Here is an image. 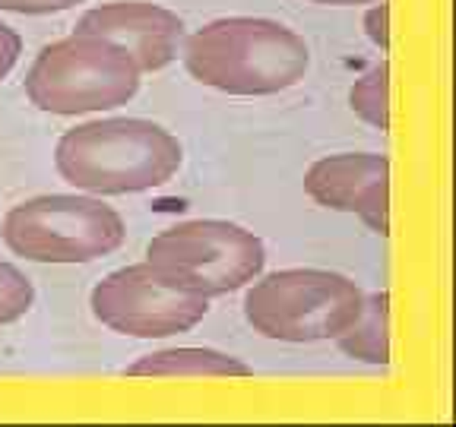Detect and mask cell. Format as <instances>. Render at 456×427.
Wrapping results in <instances>:
<instances>
[{"mask_svg":"<svg viewBox=\"0 0 456 427\" xmlns=\"http://www.w3.org/2000/svg\"><path fill=\"white\" fill-rule=\"evenodd\" d=\"M184 70L206 89L241 98L279 95L311 70L304 35L263 16L213 19L181 45Z\"/></svg>","mask_w":456,"mask_h":427,"instance_id":"obj_1","label":"cell"},{"mask_svg":"<svg viewBox=\"0 0 456 427\" xmlns=\"http://www.w3.org/2000/svg\"><path fill=\"white\" fill-rule=\"evenodd\" d=\"M181 140L146 117L89 121L67 130L54 146L57 174L92 196L158 190L181 171Z\"/></svg>","mask_w":456,"mask_h":427,"instance_id":"obj_2","label":"cell"},{"mask_svg":"<svg viewBox=\"0 0 456 427\" xmlns=\"http://www.w3.org/2000/svg\"><path fill=\"white\" fill-rule=\"evenodd\" d=\"M364 307V291L333 269L260 272L244 291V320L257 335L285 345L336 342Z\"/></svg>","mask_w":456,"mask_h":427,"instance_id":"obj_3","label":"cell"},{"mask_svg":"<svg viewBox=\"0 0 456 427\" xmlns=\"http://www.w3.org/2000/svg\"><path fill=\"white\" fill-rule=\"evenodd\" d=\"M143 70L121 45L73 32L41 48L25 73V95L39 111L57 117L121 108L140 92Z\"/></svg>","mask_w":456,"mask_h":427,"instance_id":"obj_4","label":"cell"},{"mask_svg":"<svg viewBox=\"0 0 456 427\" xmlns=\"http://www.w3.org/2000/svg\"><path fill=\"white\" fill-rule=\"evenodd\" d=\"M146 266L174 291L213 301L257 279L267 266V244L228 218H190L152 238Z\"/></svg>","mask_w":456,"mask_h":427,"instance_id":"obj_5","label":"cell"},{"mask_svg":"<svg viewBox=\"0 0 456 427\" xmlns=\"http://www.w3.org/2000/svg\"><path fill=\"white\" fill-rule=\"evenodd\" d=\"M3 244L32 263L73 266L114 253L127 225L114 206L92 194H45L16 202L3 216Z\"/></svg>","mask_w":456,"mask_h":427,"instance_id":"obj_6","label":"cell"},{"mask_svg":"<svg viewBox=\"0 0 456 427\" xmlns=\"http://www.w3.org/2000/svg\"><path fill=\"white\" fill-rule=\"evenodd\" d=\"M92 317L130 339H172L190 333L209 313L206 298H190L156 279L146 263L108 272L89 295Z\"/></svg>","mask_w":456,"mask_h":427,"instance_id":"obj_7","label":"cell"},{"mask_svg":"<svg viewBox=\"0 0 456 427\" xmlns=\"http://www.w3.org/2000/svg\"><path fill=\"white\" fill-rule=\"evenodd\" d=\"M304 194L333 212H352L374 234H390V158L384 152H336L304 171Z\"/></svg>","mask_w":456,"mask_h":427,"instance_id":"obj_8","label":"cell"},{"mask_svg":"<svg viewBox=\"0 0 456 427\" xmlns=\"http://www.w3.org/2000/svg\"><path fill=\"white\" fill-rule=\"evenodd\" d=\"M76 32L102 35L136 61L143 73L165 70L184 45V19L149 0H111L79 16Z\"/></svg>","mask_w":456,"mask_h":427,"instance_id":"obj_9","label":"cell"},{"mask_svg":"<svg viewBox=\"0 0 456 427\" xmlns=\"http://www.w3.org/2000/svg\"><path fill=\"white\" fill-rule=\"evenodd\" d=\"M124 373L127 377H228V380H238V377H251L253 367L238 355L219 348L181 345V348H162L136 357Z\"/></svg>","mask_w":456,"mask_h":427,"instance_id":"obj_10","label":"cell"},{"mask_svg":"<svg viewBox=\"0 0 456 427\" xmlns=\"http://www.w3.org/2000/svg\"><path fill=\"white\" fill-rule=\"evenodd\" d=\"M339 351L352 361L371 367L390 364V295L374 291L364 295V307L352 326L336 339Z\"/></svg>","mask_w":456,"mask_h":427,"instance_id":"obj_11","label":"cell"},{"mask_svg":"<svg viewBox=\"0 0 456 427\" xmlns=\"http://www.w3.org/2000/svg\"><path fill=\"white\" fill-rule=\"evenodd\" d=\"M349 108L374 130H390V63L380 61L362 79H355L349 89Z\"/></svg>","mask_w":456,"mask_h":427,"instance_id":"obj_12","label":"cell"},{"mask_svg":"<svg viewBox=\"0 0 456 427\" xmlns=\"http://www.w3.org/2000/svg\"><path fill=\"white\" fill-rule=\"evenodd\" d=\"M35 304V285L19 266L0 260V326L19 323Z\"/></svg>","mask_w":456,"mask_h":427,"instance_id":"obj_13","label":"cell"},{"mask_svg":"<svg viewBox=\"0 0 456 427\" xmlns=\"http://www.w3.org/2000/svg\"><path fill=\"white\" fill-rule=\"evenodd\" d=\"M86 0H0V13H16V16H51L73 10Z\"/></svg>","mask_w":456,"mask_h":427,"instance_id":"obj_14","label":"cell"},{"mask_svg":"<svg viewBox=\"0 0 456 427\" xmlns=\"http://www.w3.org/2000/svg\"><path fill=\"white\" fill-rule=\"evenodd\" d=\"M364 35L380 51H390V3L386 0H374L371 10L364 13Z\"/></svg>","mask_w":456,"mask_h":427,"instance_id":"obj_15","label":"cell"},{"mask_svg":"<svg viewBox=\"0 0 456 427\" xmlns=\"http://www.w3.org/2000/svg\"><path fill=\"white\" fill-rule=\"evenodd\" d=\"M19 54H23L19 32L10 29L7 23H0V79H7L13 73V67L19 63Z\"/></svg>","mask_w":456,"mask_h":427,"instance_id":"obj_16","label":"cell"},{"mask_svg":"<svg viewBox=\"0 0 456 427\" xmlns=\"http://www.w3.org/2000/svg\"><path fill=\"white\" fill-rule=\"evenodd\" d=\"M311 3H320V7H364V3H374V0H311Z\"/></svg>","mask_w":456,"mask_h":427,"instance_id":"obj_17","label":"cell"}]
</instances>
